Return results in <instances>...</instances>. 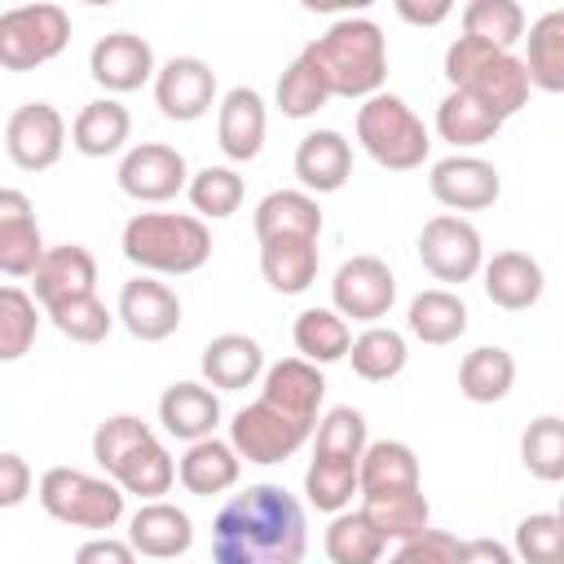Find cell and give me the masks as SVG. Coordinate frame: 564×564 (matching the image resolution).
<instances>
[{
    "label": "cell",
    "instance_id": "36",
    "mask_svg": "<svg viewBox=\"0 0 564 564\" xmlns=\"http://www.w3.org/2000/svg\"><path fill=\"white\" fill-rule=\"evenodd\" d=\"M304 498H308V507H317L326 516L348 511L352 498H361V463L313 454L308 471H304Z\"/></svg>",
    "mask_w": 564,
    "mask_h": 564
},
{
    "label": "cell",
    "instance_id": "26",
    "mask_svg": "<svg viewBox=\"0 0 564 564\" xmlns=\"http://www.w3.org/2000/svg\"><path fill=\"white\" fill-rule=\"evenodd\" d=\"M242 476V454L220 441V436H207V441H194L185 445L181 463H176V480L194 494V498H216V494H229Z\"/></svg>",
    "mask_w": 564,
    "mask_h": 564
},
{
    "label": "cell",
    "instance_id": "25",
    "mask_svg": "<svg viewBox=\"0 0 564 564\" xmlns=\"http://www.w3.org/2000/svg\"><path fill=\"white\" fill-rule=\"evenodd\" d=\"M198 366H203V379H207L212 388H220V392L256 388V383L264 379V370H269V366H264V348H260V339L238 335V330H225V335L207 339Z\"/></svg>",
    "mask_w": 564,
    "mask_h": 564
},
{
    "label": "cell",
    "instance_id": "6",
    "mask_svg": "<svg viewBox=\"0 0 564 564\" xmlns=\"http://www.w3.org/2000/svg\"><path fill=\"white\" fill-rule=\"evenodd\" d=\"M445 79H449V88L489 106L498 119L520 115L529 106V88H533L529 70H524V57H516L507 48H494L485 40H471V35H458L445 48Z\"/></svg>",
    "mask_w": 564,
    "mask_h": 564
},
{
    "label": "cell",
    "instance_id": "11",
    "mask_svg": "<svg viewBox=\"0 0 564 564\" xmlns=\"http://www.w3.org/2000/svg\"><path fill=\"white\" fill-rule=\"evenodd\" d=\"M66 150V119L48 101H22L4 119V154L22 172H48L57 167Z\"/></svg>",
    "mask_w": 564,
    "mask_h": 564
},
{
    "label": "cell",
    "instance_id": "30",
    "mask_svg": "<svg viewBox=\"0 0 564 564\" xmlns=\"http://www.w3.org/2000/svg\"><path fill=\"white\" fill-rule=\"evenodd\" d=\"M414 489H423L414 449L405 441H370L361 454V498L414 494Z\"/></svg>",
    "mask_w": 564,
    "mask_h": 564
},
{
    "label": "cell",
    "instance_id": "42",
    "mask_svg": "<svg viewBox=\"0 0 564 564\" xmlns=\"http://www.w3.org/2000/svg\"><path fill=\"white\" fill-rule=\"evenodd\" d=\"M520 463L533 480H564V419L560 414H538L524 436H520Z\"/></svg>",
    "mask_w": 564,
    "mask_h": 564
},
{
    "label": "cell",
    "instance_id": "53",
    "mask_svg": "<svg viewBox=\"0 0 564 564\" xmlns=\"http://www.w3.org/2000/svg\"><path fill=\"white\" fill-rule=\"evenodd\" d=\"M555 516H560V520H564V494H560V507H555Z\"/></svg>",
    "mask_w": 564,
    "mask_h": 564
},
{
    "label": "cell",
    "instance_id": "33",
    "mask_svg": "<svg viewBox=\"0 0 564 564\" xmlns=\"http://www.w3.org/2000/svg\"><path fill=\"white\" fill-rule=\"evenodd\" d=\"M502 123H507V119H498L489 106H480L476 97H467V93H458V88H449V93L441 97V106H436V132H441V141L454 145V154L494 141Z\"/></svg>",
    "mask_w": 564,
    "mask_h": 564
},
{
    "label": "cell",
    "instance_id": "50",
    "mask_svg": "<svg viewBox=\"0 0 564 564\" xmlns=\"http://www.w3.org/2000/svg\"><path fill=\"white\" fill-rule=\"evenodd\" d=\"M75 564H137V551H132L128 538L97 533V538H88V542L75 551Z\"/></svg>",
    "mask_w": 564,
    "mask_h": 564
},
{
    "label": "cell",
    "instance_id": "29",
    "mask_svg": "<svg viewBox=\"0 0 564 564\" xmlns=\"http://www.w3.org/2000/svg\"><path fill=\"white\" fill-rule=\"evenodd\" d=\"M260 278L278 295H304L317 282V238H264Z\"/></svg>",
    "mask_w": 564,
    "mask_h": 564
},
{
    "label": "cell",
    "instance_id": "16",
    "mask_svg": "<svg viewBox=\"0 0 564 564\" xmlns=\"http://www.w3.org/2000/svg\"><path fill=\"white\" fill-rule=\"evenodd\" d=\"M115 317H119V326H123L132 339L159 344V339L176 335V326H181V300H176V291H172L163 278L137 273L132 282L119 286Z\"/></svg>",
    "mask_w": 564,
    "mask_h": 564
},
{
    "label": "cell",
    "instance_id": "17",
    "mask_svg": "<svg viewBox=\"0 0 564 564\" xmlns=\"http://www.w3.org/2000/svg\"><path fill=\"white\" fill-rule=\"evenodd\" d=\"M88 75L106 88V97H119V93H137L141 84H150L159 75V62H154V48H150L145 35L110 31L93 44Z\"/></svg>",
    "mask_w": 564,
    "mask_h": 564
},
{
    "label": "cell",
    "instance_id": "35",
    "mask_svg": "<svg viewBox=\"0 0 564 564\" xmlns=\"http://www.w3.org/2000/svg\"><path fill=\"white\" fill-rule=\"evenodd\" d=\"M516 388V357L498 344H480L458 361V392L471 405H494Z\"/></svg>",
    "mask_w": 564,
    "mask_h": 564
},
{
    "label": "cell",
    "instance_id": "28",
    "mask_svg": "<svg viewBox=\"0 0 564 564\" xmlns=\"http://www.w3.org/2000/svg\"><path fill=\"white\" fill-rule=\"evenodd\" d=\"M132 137V115L119 97H97L88 101L75 123H70V145L84 154V159H110L128 145Z\"/></svg>",
    "mask_w": 564,
    "mask_h": 564
},
{
    "label": "cell",
    "instance_id": "7",
    "mask_svg": "<svg viewBox=\"0 0 564 564\" xmlns=\"http://www.w3.org/2000/svg\"><path fill=\"white\" fill-rule=\"evenodd\" d=\"M357 145L388 172H414L423 167L432 137L405 97L375 93L370 101L357 106Z\"/></svg>",
    "mask_w": 564,
    "mask_h": 564
},
{
    "label": "cell",
    "instance_id": "45",
    "mask_svg": "<svg viewBox=\"0 0 564 564\" xmlns=\"http://www.w3.org/2000/svg\"><path fill=\"white\" fill-rule=\"evenodd\" d=\"M366 445H370L366 419L352 405L326 410L322 423H317V432H313V454H326V458H352V463H361Z\"/></svg>",
    "mask_w": 564,
    "mask_h": 564
},
{
    "label": "cell",
    "instance_id": "10",
    "mask_svg": "<svg viewBox=\"0 0 564 564\" xmlns=\"http://www.w3.org/2000/svg\"><path fill=\"white\" fill-rule=\"evenodd\" d=\"M419 264L436 282H449V286H463V282L480 278V269H485L480 229L467 216H454V212L432 216L419 234Z\"/></svg>",
    "mask_w": 564,
    "mask_h": 564
},
{
    "label": "cell",
    "instance_id": "12",
    "mask_svg": "<svg viewBox=\"0 0 564 564\" xmlns=\"http://www.w3.org/2000/svg\"><path fill=\"white\" fill-rule=\"evenodd\" d=\"M392 304H397V278L379 256H352L335 269V278H330V308L335 313L366 322V326H379V317H388Z\"/></svg>",
    "mask_w": 564,
    "mask_h": 564
},
{
    "label": "cell",
    "instance_id": "39",
    "mask_svg": "<svg viewBox=\"0 0 564 564\" xmlns=\"http://www.w3.org/2000/svg\"><path fill=\"white\" fill-rule=\"evenodd\" d=\"M361 511H366V520H370L388 542H397V546L432 529V502L423 498V489H414V494L361 498Z\"/></svg>",
    "mask_w": 564,
    "mask_h": 564
},
{
    "label": "cell",
    "instance_id": "23",
    "mask_svg": "<svg viewBox=\"0 0 564 564\" xmlns=\"http://www.w3.org/2000/svg\"><path fill=\"white\" fill-rule=\"evenodd\" d=\"M480 286H485L489 304H498L507 313H524L542 300L546 273L529 251H494L480 269Z\"/></svg>",
    "mask_w": 564,
    "mask_h": 564
},
{
    "label": "cell",
    "instance_id": "18",
    "mask_svg": "<svg viewBox=\"0 0 564 564\" xmlns=\"http://www.w3.org/2000/svg\"><path fill=\"white\" fill-rule=\"evenodd\" d=\"M264 132H269V110L264 97L247 84L229 88L216 106V145L229 163H247L264 150Z\"/></svg>",
    "mask_w": 564,
    "mask_h": 564
},
{
    "label": "cell",
    "instance_id": "24",
    "mask_svg": "<svg viewBox=\"0 0 564 564\" xmlns=\"http://www.w3.org/2000/svg\"><path fill=\"white\" fill-rule=\"evenodd\" d=\"M159 423H163L167 436H176L185 445L207 441L220 427V397L212 392V383L181 379V383L163 388V397H159Z\"/></svg>",
    "mask_w": 564,
    "mask_h": 564
},
{
    "label": "cell",
    "instance_id": "38",
    "mask_svg": "<svg viewBox=\"0 0 564 564\" xmlns=\"http://www.w3.org/2000/svg\"><path fill=\"white\" fill-rule=\"evenodd\" d=\"M352 375L366 379V383H388L405 370L410 361V348H405V335L392 330V326H366L357 339H352Z\"/></svg>",
    "mask_w": 564,
    "mask_h": 564
},
{
    "label": "cell",
    "instance_id": "31",
    "mask_svg": "<svg viewBox=\"0 0 564 564\" xmlns=\"http://www.w3.org/2000/svg\"><path fill=\"white\" fill-rule=\"evenodd\" d=\"M405 330L432 348L441 344H454L463 330H467V304L449 291V286H427L410 300L405 308Z\"/></svg>",
    "mask_w": 564,
    "mask_h": 564
},
{
    "label": "cell",
    "instance_id": "9",
    "mask_svg": "<svg viewBox=\"0 0 564 564\" xmlns=\"http://www.w3.org/2000/svg\"><path fill=\"white\" fill-rule=\"evenodd\" d=\"M70 44V13L62 4H18L0 13V66L35 70Z\"/></svg>",
    "mask_w": 564,
    "mask_h": 564
},
{
    "label": "cell",
    "instance_id": "41",
    "mask_svg": "<svg viewBox=\"0 0 564 564\" xmlns=\"http://www.w3.org/2000/svg\"><path fill=\"white\" fill-rule=\"evenodd\" d=\"M185 194H189V207H194L198 220H225V216H234L242 207L247 185H242V176L234 167L207 163V167H198L189 176V189Z\"/></svg>",
    "mask_w": 564,
    "mask_h": 564
},
{
    "label": "cell",
    "instance_id": "46",
    "mask_svg": "<svg viewBox=\"0 0 564 564\" xmlns=\"http://www.w3.org/2000/svg\"><path fill=\"white\" fill-rule=\"evenodd\" d=\"M53 326H57V335H66L70 344H101L106 335H110V326L119 322L97 295H79V300H66V304H57V308H48L44 313Z\"/></svg>",
    "mask_w": 564,
    "mask_h": 564
},
{
    "label": "cell",
    "instance_id": "48",
    "mask_svg": "<svg viewBox=\"0 0 564 564\" xmlns=\"http://www.w3.org/2000/svg\"><path fill=\"white\" fill-rule=\"evenodd\" d=\"M458 551H463V542H458L454 533L427 529V533L401 542V546L388 555V564H458Z\"/></svg>",
    "mask_w": 564,
    "mask_h": 564
},
{
    "label": "cell",
    "instance_id": "19",
    "mask_svg": "<svg viewBox=\"0 0 564 564\" xmlns=\"http://www.w3.org/2000/svg\"><path fill=\"white\" fill-rule=\"evenodd\" d=\"M48 247L40 238L31 198L22 189H0V273L4 278H35Z\"/></svg>",
    "mask_w": 564,
    "mask_h": 564
},
{
    "label": "cell",
    "instance_id": "5",
    "mask_svg": "<svg viewBox=\"0 0 564 564\" xmlns=\"http://www.w3.org/2000/svg\"><path fill=\"white\" fill-rule=\"evenodd\" d=\"M119 247L123 260L150 278H185L212 260V229L189 212H137Z\"/></svg>",
    "mask_w": 564,
    "mask_h": 564
},
{
    "label": "cell",
    "instance_id": "15",
    "mask_svg": "<svg viewBox=\"0 0 564 564\" xmlns=\"http://www.w3.org/2000/svg\"><path fill=\"white\" fill-rule=\"evenodd\" d=\"M154 106L163 119H176V123L203 119L216 106V70L194 53L167 57L154 75Z\"/></svg>",
    "mask_w": 564,
    "mask_h": 564
},
{
    "label": "cell",
    "instance_id": "37",
    "mask_svg": "<svg viewBox=\"0 0 564 564\" xmlns=\"http://www.w3.org/2000/svg\"><path fill=\"white\" fill-rule=\"evenodd\" d=\"M322 546H326L330 564H379L388 551V538L366 520L361 507H348V511L330 516Z\"/></svg>",
    "mask_w": 564,
    "mask_h": 564
},
{
    "label": "cell",
    "instance_id": "8",
    "mask_svg": "<svg viewBox=\"0 0 564 564\" xmlns=\"http://www.w3.org/2000/svg\"><path fill=\"white\" fill-rule=\"evenodd\" d=\"M40 507L70 529L106 533L123 520V489L110 476H88L79 467H48L35 489Z\"/></svg>",
    "mask_w": 564,
    "mask_h": 564
},
{
    "label": "cell",
    "instance_id": "32",
    "mask_svg": "<svg viewBox=\"0 0 564 564\" xmlns=\"http://www.w3.org/2000/svg\"><path fill=\"white\" fill-rule=\"evenodd\" d=\"M524 70L542 93H564V9H546L524 31Z\"/></svg>",
    "mask_w": 564,
    "mask_h": 564
},
{
    "label": "cell",
    "instance_id": "2",
    "mask_svg": "<svg viewBox=\"0 0 564 564\" xmlns=\"http://www.w3.org/2000/svg\"><path fill=\"white\" fill-rule=\"evenodd\" d=\"M308 551V520L282 485H247L212 520L216 564H300Z\"/></svg>",
    "mask_w": 564,
    "mask_h": 564
},
{
    "label": "cell",
    "instance_id": "14",
    "mask_svg": "<svg viewBox=\"0 0 564 564\" xmlns=\"http://www.w3.org/2000/svg\"><path fill=\"white\" fill-rule=\"evenodd\" d=\"M427 189L441 207H449L454 216L458 212H485L498 203L502 194V176L489 159L480 154H449V159H436L432 172H427Z\"/></svg>",
    "mask_w": 564,
    "mask_h": 564
},
{
    "label": "cell",
    "instance_id": "43",
    "mask_svg": "<svg viewBox=\"0 0 564 564\" xmlns=\"http://www.w3.org/2000/svg\"><path fill=\"white\" fill-rule=\"evenodd\" d=\"M273 101H278V110H282L286 119H313V115L330 101V88H326V79L313 70V62L300 53V57H291L286 70L278 75Z\"/></svg>",
    "mask_w": 564,
    "mask_h": 564
},
{
    "label": "cell",
    "instance_id": "51",
    "mask_svg": "<svg viewBox=\"0 0 564 564\" xmlns=\"http://www.w3.org/2000/svg\"><path fill=\"white\" fill-rule=\"evenodd\" d=\"M458 564H520V560L498 538H467L463 551H458Z\"/></svg>",
    "mask_w": 564,
    "mask_h": 564
},
{
    "label": "cell",
    "instance_id": "44",
    "mask_svg": "<svg viewBox=\"0 0 564 564\" xmlns=\"http://www.w3.org/2000/svg\"><path fill=\"white\" fill-rule=\"evenodd\" d=\"M35 330H40V300L18 282H9L0 291V361L26 357V348L35 344Z\"/></svg>",
    "mask_w": 564,
    "mask_h": 564
},
{
    "label": "cell",
    "instance_id": "13",
    "mask_svg": "<svg viewBox=\"0 0 564 564\" xmlns=\"http://www.w3.org/2000/svg\"><path fill=\"white\" fill-rule=\"evenodd\" d=\"M189 163L176 145L141 141L119 159V189L132 203H167L181 189H189Z\"/></svg>",
    "mask_w": 564,
    "mask_h": 564
},
{
    "label": "cell",
    "instance_id": "49",
    "mask_svg": "<svg viewBox=\"0 0 564 564\" xmlns=\"http://www.w3.org/2000/svg\"><path fill=\"white\" fill-rule=\"evenodd\" d=\"M31 485H35V480H31L26 458L13 454V449H4V454H0V507L9 511V507H18V502H26Z\"/></svg>",
    "mask_w": 564,
    "mask_h": 564
},
{
    "label": "cell",
    "instance_id": "3",
    "mask_svg": "<svg viewBox=\"0 0 564 564\" xmlns=\"http://www.w3.org/2000/svg\"><path fill=\"white\" fill-rule=\"evenodd\" d=\"M300 53L326 79L330 97L370 101L375 93H383V79H388V40H383L379 22H370V18H339L317 40H308Z\"/></svg>",
    "mask_w": 564,
    "mask_h": 564
},
{
    "label": "cell",
    "instance_id": "40",
    "mask_svg": "<svg viewBox=\"0 0 564 564\" xmlns=\"http://www.w3.org/2000/svg\"><path fill=\"white\" fill-rule=\"evenodd\" d=\"M529 31V18L516 0H471L463 4V35L471 40H485L494 48H516Z\"/></svg>",
    "mask_w": 564,
    "mask_h": 564
},
{
    "label": "cell",
    "instance_id": "1",
    "mask_svg": "<svg viewBox=\"0 0 564 564\" xmlns=\"http://www.w3.org/2000/svg\"><path fill=\"white\" fill-rule=\"evenodd\" d=\"M322 397H326L322 366H313L304 357L273 361L260 379V397L234 414L229 445L256 467H273V463L295 458L322 423L317 419Z\"/></svg>",
    "mask_w": 564,
    "mask_h": 564
},
{
    "label": "cell",
    "instance_id": "52",
    "mask_svg": "<svg viewBox=\"0 0 564 564\" xmlns=\"http://www.w3.org/2000/svg\"><path fill=\"white\" fill-rule=\"evenodd\" d=\"M397 13L405 18V22H414V26H441L449 13H454V4L449 0H432V4H414V0H397Z\"/></svg>",
    "mask_w": 564,
    "mask_h": 564
},
{
    "label": "cell",
    "instance_id": "22",
    "mask_svg": "<svg viewBox=\"0 0 564 564\" xmlns=\"http://www.w3.org/2000/svg\"><path fill=\"white\" fill-rule=\"evenodd\" d=\"M348 176H352V145H348L344 132L317 128V132H308V137L295 145V181H300V189H308L313 198L344 189Z\"/></svg>",
    "mask_w": 564,
    "mask_h": 564
},
{
    "label": "cell",
    "instance_id": "34",
    "mask_svg": "<svg viewBox=\"0 0 564 564\" xmlns=\"http://www.w3.org/2000/svg\"><path fill=\"white\" fill-rule=\"evenodd\" d=\"M291 339H295V352L313 366H330V361H344L352 352V326L344 313L335 308H304L291 326Z\"/></svg>",
    "mask_w": 564,
    "mask_h": 564
},
{
    "label": "cell",
    "instance_id": "20",
    "mask_svg": "<svg viewBox=\"0 0 564 564\" xmlns=\"http://www.w3.org/2000/svg\"><path fill=\"white\" fill-rule=\"evenodd\" d=\"M31 295L40 300V308H57L66 300H79V295H97V260L88 247L79 242H62V247H48L44 264L35 269L31 278Z\"/></svg>",
    "mask_w": 564,
    "mask_h": 564
},
{
    "label": "cell",
    "instance_id": "47",
    "mask_svg": "<svg viewBox=\"0 0 564 564\" xmlns=\"http://www.w3.org/2000/svg\"><path fill=\"white\" fill-rule=\"evenodd\" d=\"M516 560L520 564H564V520L555 511H533L516 524Z\"/></svg>",
    "mask_w": 564,
    "mask_h": 564
},
{
    "label": "cell",
    "instance_id": "27",
    "mask_svg": "<svg viewBox=\"0 0 564 564\" xmlns=\"http://www.w3.org/2000/svg\"><path fill=\"white\" fill-rule=\"evenodd\" d=\"M256 242L264 238H322V207L308 189H273L251 212Z\"/></svg>",
    "mask_w": 564,
    "mask_h": 564
},
{
    "label": "cell",
    "instance_id": "4",
    "mask_svg": "<svg viewBox=\"0 0 564 564\" xmlns=\"http://www.w3.org/2000/svg\"><path fill=\"white\" fill-rule=\"evenodd\" d=\"M93 458H97V467L123 494H137L141 502L163 498L172 489V480H176V463H172L167 445L137 414H110V419H101L97 432H93Z\"/></svg>",
    "mask_w": 564,
    "mask_h": 564
},
{
    "label": "cell",
    "instance_id": "21",
    "mask_svg": "<svg viewBox=\"0 0 564 564\" xmlns=\"http://www.w3.org/2000/svg\"><path fill=\"white\" fill-rule=\"evenodd\" d=\"M128 542L137 555L145 560H181L189 546H194V520L167 502V498H154V502H141L128 520Z\"/></svg>",
    "mask_w": 564,
    "mask_h": 564
}]
</instances>
